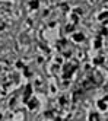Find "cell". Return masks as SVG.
I'll return each mask as SVG.
<instances>
[{"mask_svg": "<svg viewBox=\"0 0 108 121\" xmlns=\"http://www.w3.org/2000/svg\"><path fill=\"white\" fill-rule=\"evenodd\" d=\"M91 121H98V115H96V114L91 115Z\"/></svg>", "mask_w": 108, "mask_h": 121, "instance_id": "cell-1", "label": "cell"}]
</instances>
